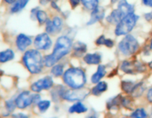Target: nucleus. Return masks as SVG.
<instances>
[{
  "mask_svg": "<svg viewBox=\"0 0 152 118\" xmlns=\"http://www.w3.org/2000/svg\"><path fill=\"white\" fill-rule=\"evenodd\" d=\"M142 2L145 5L152 7V0H142Z\"/></svg>",
  "mask_w": 152,
  "mask_h": 118,
  "instance_id": "obj_35",
  "label": "nucleus"
},
{
  "mask_svg": "<svg viewBox=\"0 0 152 118\" xmlns=\"http://www.w3.org/2000/svg\"><path fill=\"white\" fill-rule=\"evenodd\" d=\"M23 62L31 73L38 74L42 69L44 59L38 50H30L24 55Z\"/></svg>",
  "mask_w": 152,
  "mask_h": 118,
  "instance_id": "obj_2",
  "label": "nucleus"
},
{
  "mask_svg": "<svg viewBox=\"0 0 152 118\" xmlns=\"http://www.w3.org/2000/svg\"><path fill=\"white\" fill-rule=\"evenodd\" d=\"M144 90H145V87L143 86V84L142 83H139L136 84L134 88L133 91H132V94H134V96H136V97H138V96L141 95V94L143 93Z\"/></svg>",
  "mask_w": 152,
  "mask_h": 118,
  "instance_id": "obj_25",
  "label": "nucleus"
},
{
  "mask_svg": "<svg viewBox=\"0 0 152 118\" xmlns=\"http://www.w3.org/2000/svg\"><path fill=\"white\" fill-rule=\"evenodd\" d=\"M72 47L71 40L67 36H61L56 40L52 54L48 55L44 58V64L48 67L53 66L62 57L71 51Z\"/></svg>",
  "mask_w": 152,
  "mask_h": 118,
  "instance_id": "obj_1",
  "label": "nucleus"
},
{
  "mask_svg": "<svg viewBox=\"0 0 152 118\" xmlns=\"http://www.w3.org/2000/svg\"><path fill=\"white\" fill-rule=\"evenodd\" d=\"M53 84V81L51 77L46 76L32 84L31 90L36 92H39L42 90L49 89Z\"/></svg>",
  "mask_w": 152,
  "mask_h": 118,
  "instance_id": "obj_8",
  "label": "nucleus"
},
{
  "mask_svg": "<svg viewBox=\"0 0 152 118\" xmlns=\"http://www.w3.org/2000/svg\"><path fill=\"white\" fill-rule=\"evenodd\" d=\"M3 74V72H2V70H1V69H0V76H1V75H2Z\"/></svg>",
  "mask_w": 152,
  "mask_h": 118,
  "instance_id": "obj_40",
  "label": "nucleus"
},
{
  "mask_svg": "<svg viewBox=\"0 0 152 118\" xmlns=\"http://www.w3.org/2000/svg\"><path fill=\"white\" fill-rule=\"evenodd\" d=\"M74 50L75 55L81 56L86 52V45L84 43L77 42L74 45Z\"/></svg>",
  "mask_w": 152,
  "mask_h": 118,
  "instance_id": "obj_21",
  "label": "nucleus"
},
{
  "mask_svg": "<svg viewBox=\"0 0 152 118\" xmlns=\"http://www.w3.org/2000/svg\"><path fill=\"white\" fill-rule=\"evenodd\" d=\"M84 60L88 64H99L101 61V55L99 53H89L84 57Z\"/></svg>",
  "mask_w": 152,
  "mask_h": 118,
  "instance_id": "obj_14",
  "label": "nucleus"
},
{
  "mask_svg": "<svg viewBox=\"0 0 152 118\" xmlns=\"http://www.w3.org/2000/svg\"><path fill=\"white\" fill-rule=\"evenodd\" d=\"M147 98H148V101L152 103V88L148 90V94H147Z\"/></svg>",
  "mask_w": 152,
  "mask_h": 118,
  "instance_id": "obj_33",
  "label": "nucleus"
},
{
  "mask_svg": "<svg viewBox=\"0 0 152 118\" xmlns=\"http://www.w3.org/2000/svg\"><path fill=\"white\" fill-rule=\"evenodd\" d=\"M151 49L152 50V39H151Z\"/></svg>",
  "mask_w": 152,
  "mask_h": 118,
  "instance_id": "obj_41",
  "label": "nucleus"
},
{
  "mask_svg": "<svg viewBox=\"0 0 152 118\" xmlns=\"http://www.w3.org/2000/svg\"><path fill=\"white\" fill-rule=\"evenodd\" d=\"M34 95L35 94H31L28 91L22 92L15 100L16 106L22 109L29 106L31 103H34Z\"/></svg>",
  "mask_w": 152,
  "mask_h": 118,
  "instance_id": "obj_7",
  "label": "nucleus"
},
{
  "mask_svg": "<svg viewBox=\"0 0 152 118\" xmlns=\"http://www.w3.org/2000/svg\"><path fill=\"white\" fill-rule=\"evenodd\" d=\"M108 88V84L104 81L98 82L97 84L92 88V93L94 95H99L102 92L105 91Z\"/></svg>",
  "mask_w": 152,
  "mask_h": 118,
  "instance_id": "obj_17",
  "label": "nucleus"
},
{
  "mask_svg": "<svg viewBox=\"0 0 152 118\" xmlns=\"http://www.w3.org/2000/svg\"><path fill=\"white\" fill-rule=\"evenodd\" d=\"M117 10H119L123 18H124L127 15L134 13V7L132 4H129L126 0H121L119 1Z\"/></svg>",
  "mask_w": 152,
  "mask_h": 118,
  "instance_id": "obj_11",
  "label": "nucleus"
},
{
  "mask_svg": "<svg viewBox=\"0 0 152 118\" xmlns=\"http://www.w3.org/2000/svg\"><path fill=\"white\" fill-rule=\"evenodd\" d=\"M6 108H7V111L9 112H13V110L15 109V106H16V103L13 102V100H8V101L6 102Z\"/></svg>",
  "mask_w": 152,
  "mask_h": 118,
  "instance_id": "obj_31",
  "label": "nucleus"
},
{
  "mask_svg": "<svg viewBox=\"0 0 152 118\" xmlns=\"http://www.w3.org/2000/svg\"><path fill=\"white\" fill-rule=\"evenodd\" d=\"M138 19H139V16H137L134 13L125 16L117 24V27L115 30L116 35H123L130 32L136 25Z\"/></svg>",
  "mask_w": 152,
  "mask_h": 118,
  "instance_id": "obj_4",
  "label": "nucleus"
},
{
  "mask_svg": "<svg viewBox=\"0 0 152 118\" xmlns=\"http://www.w3.org/2000/svg\"><path fill=\"white\" fill-rule=\"evenodd\" d=\"M36 16H37V19H38L39 22V24H41L45 23V22H47V14H46L45 12L43 11V10H39V11H37V13H36Z\"/></svg>",
  "mask_w": 152,
  "mask_h": 118,
  "instance_id": "obj_27",
  "label": "nucleus"
},
{
  "mask_svg": "<svg viewBox=\"0 0 152 118\" xmlns=\"http://www.w3.org/2000/svg\"><path fill=\"white\" fill-rule=\"evenodd\" d=\"M52 42L48 34L42 33L37 35L34 40V45L39 50H48L51 46Z\"/></svg>",
  "mask_w": 152,
  "mask_h": 118,
  "instance_id": "obj_9",
  "label": "nucleus"
},
{
  "mask_svg": "<svg viewBox=\"0 0 152 118\" xmlns=\"http://www.w3.org/2000/svg\"><path fill=\"white\" fill-rule=\"evenodd\" d=\"M6 3H8V4H13L14 3L16 0H4Z\"/></svg>",
  "mask_w": 152,
  "mask_h": 118,
  "instance_id": "obj_37",
  "label": "nucleus"
},
{
  "mask_svg": "<svg viewBox=\"0 0 152 118\" xmlns=\"http://www.w3.org/2000/svg\"><path fill=\"white\" fill-rule=\"evenodd\" d=\"M89 94V90L87 88H73V89L62 91L60 95L65 100L68 101H80L84 100L86 96Z\"/></svg>",
  "mask_w": 152,
  "mask_h": 118,
  "instance_id": "obj_6",
  "label": "nucleus"
},
{
  "mask_svg": "<svg viewBox=\"0 0 152 118\" xmlns=\"http://www.w3.org/2000/svg\"><path fill=\"white\" fill-rule=\"evenodd\" d=\"M142 65L137 62L124 61L122 63L121 69L123 72L129 74H134L136 72H141L143 70Z\"/></svg>",
  "mask_w": 152,
  "mask_h": 118,
  "instance_id": "obj_10",
  "label": "nucleus"
},
{
  "mask_svg": "<svg viewBox=\"0 0 152 118\" xmlns=\"http://www.w3.org/2000/svg\"><path fill=\"white\" fill-rule=\"evenodd\" d=\"M123 16L122 15L120 14V13L119 12V10H114L111 12V14L107 17V21L110 23L112 24H117L120 21L123 19Z\"/></svg>",
  "mask_w": 152,
  "mask_h": 118,
  "instance_id": "obj_16",
  "label": "nucleus"
},
{
  "mask_svg": "<svg viewBox=\"0 0 152 118\" xmlns=\"http://www.w3.org/2000/svg\"><path fill=\"white\" fill-rule=\"evenodd\" d=\"M80 0H70V2H71V5L73 6V7H75L76 6H77L80 3Z\"/></svg>",
  "mask_w": 152,
  "mask_h": 118,
  "instance_id": "obj_34",
  "label": "nucleus"
},
{
  "mask_svg": "<svg viewBox=\"0 0 152 118\" xmlns=\"http://www.w3.org/2000/svg\"><path fill=\"white\" fill-rule=\"evenodd\" d=\"M105 74H106L105 66H103V65H99L96 72L95 74H94L93 76L91 77L92 83H97L105 76Z\"/></svg>",
  "mask_w": 152,
  "mask_h": 118,
  "instance_id": "obj_15",
  "label": "nucleus"
},
{
  "mask_svg": "<svg viewBox=\"0 0 152 118\" xmlns=\"http://www.w3.org/2000/svg\"><path fill=\"white\" fill-rule=\"evenodd\" d=\"M63 80L65 83L72 88H83L86 83L85 72L79 68H70L65 72Z\"/></svg>",
  "mask_w": 152,
  "mask_h": 118,
  "instance_id": "obj_3",
  "label": "nucleus"
},
{
  "mask_svg": "<svg viewBox=\"0 0 152 118\" xmlns=\"http://www.w3.org/2000/svg\"><path fill=\"white\" fill-rule=\"evenodd\" d=\"M105 16V10L102 7H96L94 10H93V12L91 16V19L87 23L88 25L93 24L99 21L102 20Z\"/></svg>",
  "mask_w": 152,
  "mask_h": 118,
  "instance_id": "obj_13",
  "label": "nucleus"
},
{
  "mask_svg": "<svg viewBox=\"0 0 152 118\" xmlns=\"http://www.w3.org/2000/svg\"><path fill=\"white\" fill-rule=\"evenodd\" d=\"M131 117H138V118H144L147 117V114L143 109H138L134 112L132 114Z\"/></svg>",
  "mask_w": 152,
  "mask_h": 118,
  "instance_id": "obj_29",
  "label": "nucleus"
},
{
  "mask_svg": "<svg viewBox=\"0 0 152 118\" xmlns=\"http://www.w3.org/2000/svg\"><path fill=\"white\" fill-rule=\"evenodd\" d=\"M139 48L138 41L133 35H128L119 44V50L123 54L130 55L136 53Z\"/></svg>",
  "mask_w": 152,
  "mask_h": 118,
  "instance_id": "obj_5",
  "label": "nucleus"
},
{
  "mask_svg": "<svg viewBox=\"0 0 152 118\" xmlns=\"http://www.w3.org/2000/svg\"><path fill=\"white\" fill-rule=\"evenodd\" d=\"M151 114H152V109H151Z\"/></svg>",
  "mask_w": 152,
  "mask_h": 118,
  "instance_id": "obj_42",
  "label": "nucleus"
},
{
  "mask_svg": "<svg viewBox=\"0 0 152 118\" xmlns=\"http://www.w3.org/2000/svg\"><path fill=\"white\" fill-rule=\"evenodd\" d=\"M50 106V102L49 100H40L38 103V107L42 112H45L48 109Z\"/></svg>",
  "mask_w": 152,
  "mask_h": 118,
  "instance_id": "obj_28",
  "label": "nucleus"
},
{
  "mask_svg": "<svg viewBox=\"0 0 152 118\" xmlns=\"http://www.w3.org/2000/svg\"><path fill=\"white\" fill-rule=\"evenodd\" d=\"M16 46L20 51H24L32 43L31 38L25 34H19L16 38Z\"/></svg>",
  "mask_w": 152,
  "mask_h": 118,
  "instance_id": "obj_12",
  "label": "nucleus"
},
{
  "mask_svg": "<svg viewBox=\"0 0 152 118\" xmlns=\"http://www.w3.org/2000/svg\"><path fill=\"white\" fill-rule=\"evenodd\" d=\"M55 30H56V28L53 25V22L50 20H47V22H46V31L49 33H52V32H54Z\"/></svg>",
  "mask_w": 152,
  "mask_h": 118,
  "instance_id": "obj_30",
  "label": "nucleus"
},
{
  "mask_svg": "<svg viewBox=\"0 0 152 118\" xmlns=\"http://www.w3.org/2000/svg\"><path fill=\"white\" fill-rule=\"evenodd\" d=\"M88 109L86 107L84 104H83L82 103H75V104L73 105L72 106H71L69 109V112L70 113H84V112H87Z\"/></svg>",
  "mask_w": 152,
  "mask_h": 118,
  "instance_id": "obj_20",
  "label": "nucleus"
},
{
  "mask_svg": "<svg viewBox=\"0 0 152 118\" xmlns=\"http://www.w3.org/2000/svg\"><path fill=\"white\" fill-rule=\"evenodd\" d=\"M63 72L64 67L62 64L55 65V66H53V68L51 69V73L56 77L61 76L63 74Z\"/></svg>",
  "mask_w": 152,
  "mask_h": 118,
  "instance_id": "obj_26",
  "label": "nucleus"
},
{
  "mask_svg": "<svg viewBox=\"0 0 152 118\" xmlns=\"http://www.w3.org/2000/svg\"><path fill=\"white\" fill-rule=\"evenodd\" d=\"M117 1H118V0H111V2H112V3H115V2H117Z\"/></svg>",
  "mask_w": 152,
  "mask_h": 118,
  "instance_id": "obj_39",
  "label": "nucleus"
},
{
  "mask_svg": "<svg viewBox=\"0 0 152 118\" xmlns=\"http://www.w3.org/2000/svg\"><path fill=\"white\" fill-rule=\"evenodd\" d=\"M148 65H149V66H150V67H151V69H152V60H151V62H150V63H149V64H148Z\"/></svg>",
  "mask_w": 152,
  "mask_h": 118,
  "instance_id": "obj_38",
  "label": "nucleus"
},
{
  "mask_svg": "<svg viewBox=\"0 0 152 118\" xmlns=\"http://www.w3.org/2000/svg\"><path fill=\"white\" fill-rule=\"evenodd\" d=\"M53 25H54L56 30L61 29V27H62V20H61L60 18H59V17H55L54 19H53Z\"/></svg>",
  "mask_w": 152,
  "mask_h": 118,
  "instance_id": "obj_32",
  "label": "nucleus"
},
{
  "mask_svg": "<svg viewBox=\"0 0 152 118\" xmlns=\"http://www.w3.org/2000/svg\"><path fill=\"white\" fill-rule=\"evenodd\" d=\"M28 1L29 0H16L13 5L12 6L10 10L12 13H17V12L21 11L27 5Z\"/></svg>",
  "mask_w": 152,
  "mask_h": 118,
  "instance_id": "obj_19",
  "label": "nucleus"
},
{
  "mask_svg": "<svg viewBox=\"0 0 152 118\" xmlns=\"http://www.w3.org/2000/svg\"><path fill=\"white\" fill-rule=\"evenodd\" d=\"M145 18L146 20L151 21L152 19V12L151 13H146V14H145Z\"/></svg>",
  "mask_w": 152,
  "mask_h": 118,
  "instance_id": "obj_36",
  "label": "nucleus"
},
{
  "mask_svg": "<svg viewBox=\"0 0 152 118\" xmlns=\"http://www.w3.org/2000/svg\"><path fill=\"white\" fill-rule=\"evenodd\" d=\"M83 5L88 10H94L98 7L99 0H81Z\"/></svg>",
  "mask_w": 152,
  "mask_h": 118,
  "instance_id": "obj_23",
  "label": "nucleus"
},
{
  "mask_svg": "<svg viewBox=\"0 0 152 118\" xmlns=\"http://www.w3.org/2000/svg\"><path fill=\"white\" fill-rule=\"evenodd\" d=\"M97 45H105L108 47H111L114 46V41L109 38H105L104 35H101L96 41Z\"/></svg>",
  "mask_w": 152,
  "mask_h": 118,
  "instance_id": "obj_22",
  "label": "nucleus"
},
{
  "mask_svg": "<svg viewBox=\"0 0 152 118\" xmlns=\"http://www.w3.org/2000/svg\"><path fill=\"white\" fill-rule=\"evenodd\" d=\"M135 85L136 84L134 83L132 81H123L122 82V88H123V91H125L128 94L132 92Z\"/></svg>",
  "mask_w": 152,
  "mask_h": 118,
  "instance_id": "obj_24",
  "label": "nucleus"
},
{
  "mask_svg": "<svg viewBox=\"0 0 152 118\" xmlns=\"http://www.w3.org/2000/svg\"><path fill=\"white\" fill-rule=\"evenodd\" d=\"M14 58V53L11 50H6L0 53V62L5 63Z\"/></svg>",
  "mask_w": 152,
  "mask_h": 118,
  "instance_id": "obj_18",
  "label": "nucleus"
}]
</instances>
